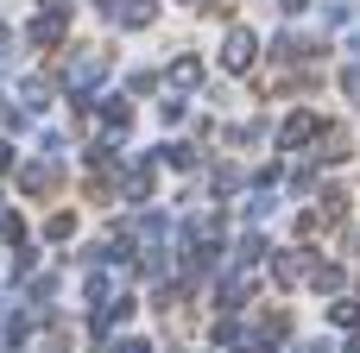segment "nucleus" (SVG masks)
Listing matches in <instances>:
<instances>
[{"label": "nucleus", "mask_w": 360, "mask_h": 353, "mask_svg": "<svg viewBox=\"0 0 360 353\" xmlns=\"http://www.w3.org/2000/svg\"><path fill=\"white\" fill-rule=\"evenodd\" d=\"M101 76H108V51H82V57H76V69H70V95H89Z\"/></svg>", "instance_id": "nucleus-1"}, {"label": "nucleus", "mask_w": 360, "mask_h": 353, "mask_svg": "<svg viewBox=\"0 0 360 353\" xmlns=\"http://www.w3.org/2000/svg\"><path fill=\"white\" fill-rule=\"evenodd\" d=\"M253 51H259V44H253V32H228L221 63H228V69H247V63H253Z\"/></svg>", "instance_id": "nucleus-2"}, {"label": "nucleus", "mask_w": 360, "mask_h": 353, "mask_svg": "<svg viewBox=\"0 0 360 353\" xmlns=\"http://www.w3.org/2000/svg\"><path fill=\"white\" fill-rule=\"evenodd\" d=\"M310 133H316V120H310V114H291V120H285V133H278V145H285V152H297Z\"/></svg>", "instance_id": "nucleus-3"}, {"label": "nucleus", "mask_w": 360, "mask_h": 353, "mask_svg": "<svg viewBox=\"0 0 360 353\" xmlns=\"http://www.w3.org/2000/svg\"><path fill=\"white\" fill-rule=\"evenodd\" d=\"M316 158L342 164V158H348V133H342V126H323V139H316Z\"/></svg>", "instance_id": "nucleus-4"}, {"label": "nucleus", "mask_w": 360, "mask_h": 353, "mask_svg": "<svg viewBox=\"0 0 360 353\" xmlns=\"http://www.w3.org/2000/svg\"><path fill=\"white\" fill-rule=\"evenodd\" d=\"M171 82H177V88H196V82H202V63H196V57H177V63H171Z\"/></svg>", "instance_id": "nucleus-5"}, {"label": "nucleus", "mask_w": 360, "mask_h": 353, "mask_svg": "<svg viewBox=\"0 0 360 353\" xmlns=\"http://www.w3.org/2000/svg\"><path fill=\"white\" fill-rule=\"evenodd\" d=\"M120 25H152V0H120Z\"/></svg>", "instance_id": "nucleus-6"}, {"label": "nucleus", "mask_w": 360, "mask_h": 353, "mask_svg": "<svg viewBox=\"0 0 360 353\" xmlns=\"http://www.w3.org/2000/svg\"><path fill=\"white\" fill-rule=\"evenodd\" d=\"M278 278H285V284L310 278V253H304V259H297V253H285V259H278Z\"/></svg>", "instance_id": "nucleus-7"}, {"label": "nucleus", "mask_w": 360, "mask_h": 353, "mask_svg": "<svg viewBox=\"0 0 360 353\" xmlns=\"http://www.w3.org/2000/svg\"><path fill=\"white\" fill-rule=\"evenodd\" d=\"M247 215H253V221H259V215H272V196H266V189H253V196H247Z\"/></svg>", "instance_id": "nucleus-8"}, {"label": "nucleus", "mask_w": 360, "mask_h": 353, "mask_svg": "<svg viewBox=\"0 0 360 353\" xmlns=\"http://www.w3.org/2000/svg\"><path fill=\"white\" fill-rule=\"evenodd\" d=\"M342 88H348V95L360 101V63H348V69H342Z\"/></svg>", "instance_id": "nucleus-9"}, {"label": "nucleus", "mask_w": 360, "mask_h": 353, "mask_svg": "<svg viewBox=\"0 0 360 353\" xmlns=\"http://www.w3.org/2000/svg\"><path fill=\"white\" fill-rule=\"evenodd\" d=\"M95 6H101V13H120V0H95Z\"/></svg>", "instance_id": "nucleus-10"}, {"label": "nucleus", "mask_w": 360, "mask_h": 353, "mask_svg": "<svg viewBox=\"0 0 360 353\" xmlns=\"http://www.w3.org/2000/svg\"><path fill=\"white\" fill-rule=\"evenodd\" d=\"M6 164H13V152H6V145H0V171H6Z\"/></svg>", "instance_id": "nucleus-11"}, {"label": "nucleus", "mask_w": 360, "mask_h": 353, "mask_svg": "<svg viewBox=\"0 0 360 353\" xmlns=\"http://www.w3.org/2000/svg\"><path fill=\"white\" fill-rule=\"evenodd\" d=\"M0 57H6V25H0Z\"/></svg>", "instance_id": "nucleus-12"}]
</instances>
